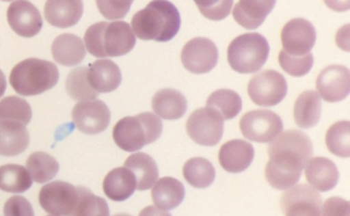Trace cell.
<instances>
[{"instance_id":"obj_15","label":"cell","mask_w":350,"mask_h":216,"mask_svg":"<svg viewBox=\"0 0 350 216\" xmlns=\"http://www.w3.org/2000/svg\"><path fill=\"white\" fill-rule=\"evenodd\" d=\"M316 87L325 101L335 103L343 100L350 90L349 70L342 65L325 68L317 78Z\"/></svg>"},{"instance_id":"obj_42","label":"cell","mask_w":350,"mask_h":216,"mask_svg":"<svg viewBox=\"0 0 350 216\" xmlns=\"http://www.w3.org/2000/svg\"><path fill=\"white\" fill-rule=\"evenodd\" d=\"M138 216H172V215L164 210L158 208L152 205L144 208Z\"/></svg>"},{"instance_id":"obj_28","label":"cell","mask_w":350,"mask_h":216,"mask_svg":"<svg viewBox=\"0 0 350 216\" xmlns=\"http://www.w3.org/2000/svg\"><path fill=\"white\" fill-rule=\"evenodd\" d=\"M321 100L314 90L303 92L297 98L293 109L296 124L301 128L309 129L315 126L320 120Z\"/></svg>"},{"instance_id":"obj_9","label":"cell","mask_w":350,"mask_h":216,"mask_svg":"<svg viewBox=\"0 0 350 216\" xmlns=\"http://www.w3.org/2000/svg\"><path fill=\"white\" fill-rule=\"evenodd\" d=\"M239 127L247 139L259 143L274 139L282 131L281 118L272 111L257 109L245 113L240 120Z\"/></svg>"},{"instance_id":"obj_23","label":"cell","mask_w":350,"mask_h":216,"mask_svg":"<svg viewBox=\"0 0 350 216\" xmlns=\"http://www.w3.org/2000/svg\"><path fill=\"white\" fill-rule=\"evenodd\" d=\"M275 1H239L232 10L236 22L247 29L259 27L272 10Z\"/></svg>"},{"instance_id":"obj_38","label":"cell","mask_w":350,"mask_h":216,"mask_svg":"<svg viewBox=\"0 0 350 216\" xmlns=\"http://www.w3.org/2000/svg\"><path fill=\"white\" fill-rule=\"evenodd\" d=\"M200 12L206 18L219 21L230 14L233 1H195Z\"/></svg>"},{"instance_id":"obj_33","label":"cell","mask_w":350,"mask_h":216,"mask_svg":"<svg viewBox=\"0 0 350 216\" xmlns=\"http://www.w3.org/2000/svg\"><path fill=\"white\" fill-rule=\"evenodd\" d=\"M206 107L215 109L223 120L234 118L242 108V101L239 95L228 89L217 90L208 96Z\"/></svg>"},{"instance_id":"obj_16","label":"cell","mask_w":350,"mask_h":216,"mask_svg":"<svg viewBox=\"0 0 350 216\" xmlns=\"http://www.w3.org/2000/svg\"><path fill=\"white\" fill-rule=\"evenodd\" d=\"M8 22L18 35L30 38L40 31L43 21L39 10L27 1H15L7 10Z\"/></svg>"},{"instance_id":"obj_25","label":"cell","mask_w":350,"mask_h":216,"mask_svg":"<svg viewBox=\"0 0 350 216\" xmlns=\"http://www.w3.org/2000/svg\"><path fill=\"white\" fill-rule=\"evenodd\" d=\"M187 100L178 90L164 88L154 94L152 99L154 112L165 120L181 118L187 110Z\"/></svg>"},{"instance_id":"obj_1","label":"cell","mask_w":350,"mask_h":216,"mask_svg":"<svg viewBox=\"0 0 350 216\" xmlns=\"http://www.w3.org/2000/svg\"><path fill=\"white\" fill-rule=\"evenodd\" d=\"M133 32L144 40L166 42L178 31L180 16L177 8L167 1H152L132 17Z\"/></svg>"},{"instance_id":"obj_29","label":"cell","mask_w":350,"mask_h":216,"mask_svg":"<svg viewBox=\"0 0 350 216\" xmlns=\"http://www.w3.org/2000/svg\"><path fill=\"white\" fill-rule=\"evenodd\" d=\"M183 174L186 181L196 188H206L214 181L215 171L206 159L193 157L183 165Z\"/></svg>"},{"instance_id":"obj_45","label":"cell","mask_w":350,"mask_h":216,"mask_svg":"<svg viewBox=\"0 0 350 216\" xmlns=\"http://www.w3.org/2000/svg\"><path fill=\"white\" fill-rule=\"evenodd\" d=\"M55 216V215H54Z\"/></svg>"},{"instance_id":"obj_26","label":"cell","mask_w":350,"mask_h":216,"mask_svg":"<svg viewBox=\"0 0 350 216\" xmlns=\"http://www.w3.org/2000/svg\"><path fill=\"white\" fill-rule=\"evenodd\" d=\"M185 193L182 183L170 176L160 178L151 191L153 203L158 208L164 211L178 206L183 202Z\"/></svg>"},{"instance_id":"obj_32","label":"cell","mask_w":350,"mask_h":216,"mask_svg":"<svg viewBox=\"0 0 350 216\" xmlns=\"http://www.w3.org/2000/svg\"><path fill=\"white\" fill-rule=\"evenodd\" d=\"M27 171L34 181L46 183L55 177L59 170L56 159L44 152H35L27 159Z\"/></svg>"},{"instance_id":"obj_30","label":"cell","mask_w":350,"mask_h":216,"mask_svg":"<svg viewBox=\"0 0 350 216\" xmlns=\"http://www.w3.org/2000/svg\"><path fill=\"white\" fill-rule=\"evenodd\" d=\"M77 200L69 216H109L105 200L83 186L77 187Z\"/></svg>"},{"instance_id":"obj_22","label":"cell","mask_w":350,"mask_h":216,"mask_svg":"<svg viewBox=\"0 0 350 216\" xmlns=\"http://www.w3.org/2000/svg\"><path fill=\"white\" fill-rule=\"evenodd\" d=\"M53 59L65 66L81 63L86 55L82 40L72 33H62L53 40L51 45Z\"/></svg>"},{"instance_id":"obj_13","label":"cell","mask_w":350,"mask_h":216,"mask_svg":"<svg viewBox=\"0 0 350 216\" xmlns=\"http://www.w3.org/2000/svg\"><path fill=\"white\" fill-rule=\"evenodd\" d=\"M71 116L79 131L85 134L95 135L107 128L111 113L103 101L94 99L76 104Z\"/></svg>"},{"instance_id":"obj_5","label":"cell","mask_w":350,"mask_h":216,"mask_svg":"<svg viewBox=\"0 0 350 216\" xmlns=\"http://www.w3.org/2000/svg\"><path fill=\"white\" fill-rule=\"evenodd\" d=\"M269 52L266 38L261 34L246 33L235 38L227 50L230 67L239 73L258 71L265 63Z\"/></svg>"},{"instance_id":"obj_11","label":"cell","mask_w":350,"mask_h":216,"mask_svg":"<svg viewBox=\"0 0 350 216\" xmlns=\"http://www.w3.org/2000/svg\"><path fill=\"white\" fill-rule=\"evenodd\" d=\"M38 200L46 213L55 216H69L77 202V189L70 183L53 181L41 188Z\"/></svg>"},{"instance_id":"obj_14","label":"cell","mask_w":350,"mask_h":216,"mask_svg":"<svg viewBox=\"0 0 350 216\" xmlns=\"http://www.w3.org/2000/svg\"><path fill=\"white\" fill-rule=\"evenodd\" d=\"M313 25L306 19L295 18L288 21L281 31L283 50L292 55L310 53L316 40Z\"/></svg>"},{"instance_id":"obj_18","label":"cell","mask_w":350,"mask_h":216,"mask_svg":"<svg viewBox=\"0 0 350 216\" xmlns=\"http://www.w3.org/2000/svg\"><path fill=\"white\" fill-rule=\"evenodd\" d=\"M87 78L92 89L98 93H107L118 88L122 75L114 62L109 59H100L88 66Z\"/></svg>"},{"instance_id":"obj_17","label":"cell","mask_w":350,"mask_h":216,"mask_svg":"<svg viewBox=\"0 0 350 216\" xmlns=\"http://www.w3.org/2000/svg\"><path fill=\"white\" fill-rule=\"evenodd\" d=\"M254 157L252 145L243 139H232L224 144L218 159L222 168L230 173H239L246 170Z\"/></svg>"},{"instance_id":"obj_24","label":"cell","mask_w":350,"mask_h":216,"mask_svg":"<svg viewBox=\"0 0 350 216\" xmlns=\"http://www.w3.org/2000/svg\"><path fill=\"white\" fill-rule=\"evenodd\" d=\"M136 180L131 170L125 167L111 170L105 177L103 189L110 200L121 202L128 199L136 189Z\"/></svg>"},{"instance_id":"obj_27","label":"cell","mask_w":350,"mask_h":216,"mask_svg":"<svg viewBox=\"0 0 350 216\" xmlns=\"http://www.w3.org/2000/svg\"><path fill=\"white\" fill-rule=\"evenodd\" d=\"M124 165L135 176L137 190L149 189L159 178L157 163L146 153L139 152L131 154L126 159Z\"/></svg>"},{"instance_id":"obj_41","label":"cell","mask_w":350,"mask_h":216,"mask_svg":"<svg viewBox=\"0 0 350 216\" xmlns=\"http://www.w3.org/2000/svg\"><path fill=\"white\" fill-rule=\"evenodd\" d=\"M323 216H350L349 202L339 197L327 199L322 207Z\"/></svg>"},{"instance_id":"obj_3","label":"cell","mask_w":350,"mask_h":216,"mask_svg":"<svg viewBox=\"0 0 350 216\" xmlns=\"http://www.w3.org/2000/svg\"><path fill=\"white\" fill-rule=\"evenodd\" d=\"M58 68L52 62L28 58L18 62L12 69L9 81L13 89L23 96H35L57 83Z\"/></svg>"},{"instance_id":"obj_19","label":"cell","mask_w":350,"mask_h":216,"mask_svg":"<svg viewBox=\"0 0 350 216\" xmlns=\"http://www.w3.org/2000/svg\"><path fill=\"white\" fill-rule=\"evenodd\" d=\"M308 182L320 191H327L337 185L339 172L336 164L330 159L316 157L310 158L305 166Z\"/></svg>"},{"instance_id":"obj_35","label":"cell","mask_w":350,"mask_h":216,"mask_svg":"<svg viewBox=\"0 0 350 216\" xmlns=\"http://www.w3.org/2000/svg\"><path fill=\"white\" fill-rule=\"evenodd\" d=\"M325 144L334 154L347 158L350 156V122L349 120L338 121L327 131Z\"/></svg>"},{"instance_id":"obj_21","label":"cell","mask_w":350,"mask_h":216,"mask_svg":"<svg viewBox=\"0 0 350 216\" xmlns=\"http://www.w3.org/2000/svg\"><path fill=\"white\" fill-rule=\"evenodd\" d=\"M29 143L25 126L12 120H0V155L13 157L24 152Z\"/></svg>"},{"instance_id":"obj_4","label":"cell","mask_w":350,"mask_h":216,"mask_svg":"<svg viewBox=\"0 0 350 216\" xmlns=\"http://www.w3.org/2000/svg\"><path fill=\"white\" fill-rule=\"evenodd\" d=\"M162 130V122L156 115L144 112L120 119L113 126L112 136L120 148L134 152L157 140Z\"/></svg>"},{"instance_id":"obj_39","label":"cell","mask_w":350,"mask_h":216,"mask_svg":"<svg viewBox=\"0 0 350 216\" xmlns=\"http://www.w3.org/2000/svg\"><path fill=\"white\" fill-rule=\"evenodd\" d=\"M132 1H96V5L102 15L109 20L124 18L129 11Z\"/></svg>"},{"instance_id":"obj_40","label":"cell","mask_w":350,"mask_h":216,"mask_svg":"<svg viewBox=\"0 0 350 216\" xmlns=\"http://www.w3.org/2000/svg\"><path fill=\"white\" fill-rule=\"evenodd\" d=\"M4 216H34L30 202L21 195H13L5 203Z\"/></svg>"},{"instance_id":"obj_6","label":"cell","mask_w":350,"mask_h":216,"mask_svg":"<svg viewBox=\"0 0 350 216\" xmlns=\"http://www.w3.org/2000/svg\"><path fill=\"white\" fill-rule=\"evenodd\" d=\"M267 152L269 161L265 170L267 182L278 190L293 187L299 181L302 170L309 159L284 149L267 148Z\"/></svg>"},{"instance_id":"obj_36","label":"cell","mask_w":350,"mask_h":216,"mask_svg":"<svg viewBox=\"0 0 350 216\" xmlns=\"http://www.w3.org/2000/svg\"><path fill=\"white\" fill-rule=\"evenodd\" d=\"M32 111L29 104L16 96H9L0 100V120H12L25 126L31 120Z\"/></svg>"},{"instance_id":"obj_34","label":"cell","mask_w":350,"mask_h":216,"mask_svg":"<svg viewBox=\"0 0 350 216\" xmlns=\"http://www.w3.org/2000/svg\"><path fill=\"white\" fill-rule=\"evenodd\" d=\"M88 66L73 68L66 80V90L74 100L85 102L94 100L99 94L90 86L87 78Z\"/></svg>"},{"instance_id":"obj_2","label":"cell","mask_w":350,"mask_h":216,"mask_svg":"<svg viewBox=\"0 0 350 216\" xmlns=\"http://www.w3.org/2000/svg\"><path fill=\"white\" fill-rule=\"evenodd\" d=\"M83 40L88 52L96 57L124 55L136 41L130 25L122 21L96 23L88 28Z\"/></svg>"},{"instance_id":"obj_7","label":"cell","mask_w":350,"mask_h":216,"mask_svg":"<svg viewBox=\"0 0 350 216\" xmlns=\"http://www.w3.org/2000/svg\"><path fill=\"white\" fill-rule=\"evenodd\" d=\"M287 92V83L284 76L276 70H262L250 80L247 93L257 105L274 106L281 102Z\"/></svg>"},{"instance_id":"obj_44","label":"cell","mask_w":350,"mask_h":216,"mask_svg":"<svg viewBox=\"0 0 350 216\" xmlns=\"http://www.w3.org/2000/svg\"><path fill=\"white\" fill-rule=\"evenodd\" d=\"M113 216H132L129 214H126V213H118V214H116Z\"/></svg>"},{"instance_id":"obj_12","label":"cell","mask_w":350,"mask_h":216,"mask_svg":"<svg viewBox=\"0 0 350 216\" xmlns=\"http://www.w3.org/2000/svg\"><path fill=\"white\" fill-rule=\"evenodd\" d=\"M180 59L184 67L189 72L194 74L206 73L215 66L218 50L210 39L197 37L185 44Z\"/></svg>"},{"instance_id":"obj_31","label":"cell","mask_w":350,"mask_h":216,"mask_svg":"<svg viewBox=\"0 0 350 216\" xmlns=\"http://www.w3.org/2000/svg\"><path fill=\"white\" fill-rule=\"evenodd\" d=\"M32 185L27 170L17 164L0 166V189L10 193H22Z\"/></svg>"},{"instance_id":"obj_37","label":"cell","mask_w":350,"mask_h":216,"mask_svg":"<svg viewBox=\"0 0 350 216\" xmlns=\"http://www.w3.org/2000/svg\"><path fill=\"white\" fill-rule=\"evenodd\" d=\"M314 62L313 55L308 53L304 55H292L282 49L278 55V62L281 68L293 77H301L311 69Z\"/></svg>"},{"instance_id":"obj_20","label":"cell","mask_w":350,"mask_h":216,"mask_svg":"<svg viewBox=\"0 0 350 216\" xmlns=\"http://www.w3.org/2000/svg\"><path fill=\"white\" fill-rule=\"evenodd\" d=\"M83 12V3L79 0L47 1L44 8L46 21L59 28H67L77 24Z\"/></svg>"},{"instance_id":"obj_43","label":"cell","mask_w":350,"mask_h":216,"mask_svg":"<svg viewBox=\"0 0 350 216\" xmlns=\"http://www.w3.org/2000/svg\"><path fill=\"white\" fill-rule=\"evenodd\" d=\"M6 89V80L5 77L0 69V97L2 96Z\"/></svg>"},{"instance_id":"obj_10","label":"cell","mask_w":350,"mask_h":216,"mask_svg":"<svg viewBox=\"0 0 350 216\" xmlns=\"http://www.w3.org/2000/svg\"><path fill=\"white\" fill-rule=\"evenodd\" d=\"M280 207L285 216H321L322 198L313 187L301 184L282 193Z\"/></svg>"},{"instance_id":"obj_8","label":"cell","mask_w":350,"mask_h":216,"mask_svg":"<svg viewBox=\"0 0 350 216\" xmlns=\"http://www.w3.org/2000/svg\"><path fill=\"white\" fill-rule=\"evenodd\" d=\"M186 131L190 138L197 144L212 146L217 144L222 137L224 120L213 108H200L188 118Z\"/></svg>"}]
</instances>
